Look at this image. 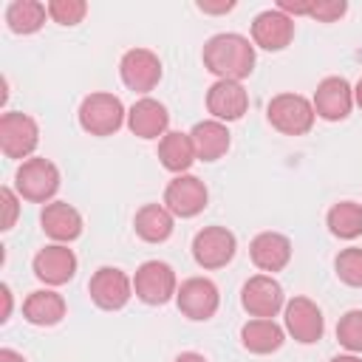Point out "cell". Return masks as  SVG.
<instances>
[{
    "instance_id": "cell-25",
    "label": "cell",
    "mask_w": 362,
    "mask_h": 362,
    "mask_svg": "<svg viewBox=\"0 0 362 362\" xmlns=\"http://www.w3.org/2000/svg\"><path fill=\"white\" fill-rule=\"evenodd\" d=\"M286 339V331L274 322V320H257L252 317L249 322H243L240 328V345L249 351V354H274Z\"/></svg>"
},
{
    "instance_id": "cell-10",
    "label": "cell",
    "mask_w": 362,
    "mask_h": 362,
    "mask_svg": "<svg viewBox=\"0 0 362 362\" xmlns=\"http://www.w3.org/2000/svg\"><path fill=\"white\" fill-rule=\"evenodd\" d=\"M209 204V189L198 175H175L167 189H164V206L175 215V218H195L206 209Z\"/></svg>"
},
{
    "instance_id": "cell-5",
    "label": "cell",
    "mask_w": 362,
    "mask_h": 362,
    "mask_svg": "<svg viewBox=\"0 0 362 362\" xmlns=\"http://www.w3.org/2000/svg\"><path fill=\"white\" fill-rule=\"evenodd\" d=\"M133 294L147 305H164L178 294V280L170 263L144 260L133 274Z\"/></svg>"
},
{
    "instance_id": "cell-11",
    "label": "cell",
    "mask_w": 362,
    "mask_h": 362,
    "mask_svg": "<svg viewBox=\"0 0 362 362\" xmlns=\"http://www.w3.org/2000/svg\"><path fill=\"white\" fill-rule=\"evenodd\" d=\"M238 252V238L226 226H204L192 238V257L201 269H223Z\"/></svg>"
},
{
    "instance_id": "cell-12",
    "label": "cell",
    "mask_w": 362,
    "mask_h": 362,
    "mask_svg": "<svg viewBox=\"0 0 362 362\" xmlns=\"http://www.w3.org/2000/svg\"><path fill=\"white\" fill-rule=\"evenodd\" d=\"M283 322L288 337L300 345H314L317 339H322V331H325L322 311L308 297H291L283 308Z\"/></svg>"
},
{
    "instance_id": "cell-21",
    "label": "cell",
    "mask_w": 362,
    "mask_h": 362,
    "mask_svg": "<svg viewBox=\"0 0 362 362\" xmlns=\"http://www.w3.org/2000/svg\"><path fill=\"white\" fill-rule=\"evenodd\" d=\"M189 139H192V147H195V158L198 161H218L226 156L232 139H229V130L223 122L218 119H204L198 122L192 130H189Z\"/></svg>"
},
{
    "instance_id": "cell-39",
    "label": "cell",
    "mask_w": 362,
    "mask_h": 362,
    "mask_svg": "<svg viewBox=\"0 0 362 362\" xmlns=\"http://www.w3.org/2000/svg\"><path fill=\"white\" fill-rule=\"evenodd\" d=\"M354 105H356V107H362V79L354 85Z\"/></svg>"
},
{
    "instance_id": "cell-28",
    "label": "cell",
    "mask_w": 362,
    "mask_h": 362,
    "mask_svg": "<svg viewBox=\"0 0 362 362\" xmlns=\"http://www.w3.org/2000/svg\"><path fill=\"white\" fill-rule=\"evenodd\" d=\"M337 342L348 354H362V308H351L337 322Z\"/></svg>"
},
{
    "instance_id": "cell-16",
    "label": "cell",
    "mask_w": 362,
    "mask_h": 362,
    "mask_svg": "<svg viewBox=\"0 0 362 362\" xmlns=\"http://www.w3.org/2000/svg\"><path fill=\"white\" fill-rule=\"evenodd\" d=\"M294 40V20L280 8H266L252 20V42L263 51H283Z\"/></svg>"
},
{
    "instance_id": "cell-35",
    "label": "cell",
    "mask_w": 362,
    "mask_h": 362,
    "mask_svg": "<svg viewBox=\"0 0 362 362\" xmlns=\"http://www.w3.org/2000/svg\"><path fill=\"white\" fill-rule=\"evenodd\" d=\"M0 294H3V314H0V320L6 322V320H8V314H11V288L3 283V286H0Z\"/></svg>"
},
{
    "instance_id": "cell-17",
    "label": "cell",
    "mask_w": 362,
    "mask_h": 362,
    "mask_svg": "<svg viewBox=\"0 0 362 362\" xmlns=\"http://www.w3.org/2000/svg\"><path fill=\"white\" fill-rule=\"evenodd\" d=\"M206 110L212 113V119H218L223 124L226 122H238L249 110V93H246V88L240 82L218 79L206 90Z\"/></svg>"
},
{
    "instance_id": "cell-15",
    "label": "cell",
    "mask_w": 362,
    "mask_h": 362,
    "mask_svg": "<svg viewBox=\"0 0 362 362\" xmlns=\"http://www.w3.org/2000/svg\"><path fill=\"white\" fill-rule=\"evenodd\" d=\"M34 277L45 286H65L76 274V255L68 243H48L34 255Z\"/></svg>"
},
{
    "instance_id": "cell-1",
    "label": "cell",
    "mask_w": 362,
    "mask_h": 362,
    "mask_svg": "<svg viewBox=\"0 0 362 362\" xmlns=\"http://www.w3.org/2000/svg\"><path fill=\"white\" fill-rule=\"evenodd\" d=\"M201 59H204V68L218 79L240 82L255 71V42H249V37L243 34L223 31L204 42Z\"/></svg>"
},
{
    "instance_id": "cell-38",
    "label": "cell",
    "mask_w": 362,
    "mask_h": 362,
    "mask_svg": "<svg viewBox=\"0 0 362 362\" xmlns=\"http://www.w3.org/2000/svg\"><path fill=\"white\" fill-rule=\"evenodd\" d=\"M328 362H362V356L359 354H339V356H334Z\"/></svg>"
},
{
    "instance_id": "cell-8",
    "label": "cell",
    "mask_w": 362,
    "mask_h": 362,
    "mask_svg": "<svg viewBox=\"0 0 362 362\" xmlns=\"http://www.w3.org/2000/svg\"><path fill=\"white\" fill-rule=\"evenodd\" d=\"M88 294L96 303V308H102V311H119L133 297V277H127L116 266H102V269L93 272L90 283H88Z\"/></svg>"
},
{
    "instance_id": "cell-31",
    "label": "cell",
    "mask_w": 362,
    "mask_h": 362,
    "mask_svg": "<svg viewBox=\"0 0 362 362\" xmlns=\"http://www.w3.org/2000/svg\"><path fill=\"white\" fill-rule=\"evenodd\" d=\"M345 11H348V3L345 0H314L308 17H314L320 23H337Z\"/></svg>"
},
{
    "instance_id": "cell-37",
    "label": "cell",
    "mask_w": 362,
    "mask_h": 362,
    "mask_svg": "<svg viewBox=\"0 0 362 362\" xmlns=\"http://www.w3.org/2000/svg\"><path fill=\"white\" fill-rule=\"evenodd\" d=\"M175 362H206V356L198 354V351H184V354L175 356Z\"/></svg>"
},
{
    "instance_id": "cell-24",
    "label": "cell",
    "mask_w": 362,
    "mask_h": 362,
    "mask_svg": "<svg viewBox=\"0 0 362 362\" xmlns=\"http://www.w3.org/2000/svg\"><path fill=\"white\" fill-rule=\"evenodd\" d=\"M158 161H161L164 170H170L175 175H184L192 167V161H198L189 133L167 130V136L158 139Z\"/></svg>"
},
{
    "instance_id": "cell-13",
    "label": "cell",
    "mask_w": 362,
    "mask_h": 362,
    "mask_svg": "<svg viewBox=\"0 0 362 362\" xmlns=\"http://www.w3.org/2000/svg\"><path fill=\"white\" fill-rule=\"evenodd\" d=\"M175 303H178V311L187 320L204 322V320L215 317V311L221 305V294H218V286L209 277H189L178 286Z\"/></svg>"
},
{
    "instance_id": "cell-14",
    "label": "cell",
    "mask_w": 362,
    "mask_h": 362,
    "mask_svg": "<svg viewBox=\"0 0 362 362\" xmlns=\"http://www.w3.org/2000/svg\"><path fill=\"white\" fill-rule=\"evenodd\" d=\"M314 113L325 122H342L354 110V88L345 76H325L314 90Z\"/></svg>"
},
{
    "instance_id": "cell-19",
    "label": "cell",
    "mask_w": 362,
    "mask_h": 362,
    "mask_svg": "<svg viewBox=\"0 0 362 362\" xmlns=\"http://www.w3.org/2000/svg\"><path fill=\"white\" fill-rule=\"evenodd\" d=\"M40 226L54 243H71L82 235V215L68 201H51L40 212Z\"/></svg>"
},
{
    "instance_id": "cell-36",
    "label": "cell",
    "mask_w": 362,
    "mask_h": 362,
    "mask_svg": "<svg viewBox=\"0 0 362 362\" xmlns=\"http://www.w3.org/2000/svg\"><path fill=\"white\" fill-rule=\"evenodd\" d=\"M0 362H25V356L17 354L14 348H0Z\"/></svg>"
},
{
    "instance_id": "cell-20",
    "label": "cell",
    "mask_w": 362,
    "mask_h": 362,
    "mask_svg": "<svg viewBox=\"0 0 362 362\" xmlns=\"http://www.w3.org/2000/svg\"><path fill=\"white\" fill-rule=\"evenodd\" d=\"M249 257L266 274L283 272L291 260V240L280 232H260L249 243Z\"/></svg>"
},
{
    "instance_id": "cell-23",
    "label": "cell",
    "mask_w": 362,
    "mask_h": 362,
    "mask_svg": "<svg viewBox=\"0 0 362 362\" xmlns=\"http://www.w3.org/2000/svg\"><path fill=\"white\" fill-rule=\"evenodd\" d=\"M23 317L31 325H57L65 317V300L54 288H37L23 300Z\"/></svg>"
},
{
    "instance_id": "cell-6",
    "label": "cell",
    "mask_w": 362,
    "mask_h": 362,
    "mask_svg": "<svg viewBox=\"0 0 362 362\" xmlns=\"http://www.w3.org/2000/svg\"><path fill=\"white\" fill-rule=\"evenodd\" d=\"M40 144V127L28 113L8 110L0 116V150L6 158L28 161Z\"/></svg>"
},
{
    "instance_id": "cell-29",
    "label": "cell",
    "mask_w": 362,
    "mask_h": 362,
    "mask_svg": "<svg viewBox=\"0 0 362 362\" xmlns=\"http://www.w3.org/2000/svg\"><path fill=\"white\" fill-rule=\"evenodd\" d=\"M334 272L337 277L351 286V288H362V249L359 246H348L337 255L334 260Z\"/></svg>"
},
{
    "instance_id": "cell-33",
    "label": "cell",
    "mask_w": 362,
    "mask_h": 362,
    "mask_svg": "<svg viewBox=\"0 0 362 362\" xmlns=\"http://www.w3.org/2000/svg\"><path fill=\"white\" fill-rule=\"evenodd\" d=\"M311 6H314V0H280L277 3V8L283 14H288L291 20L294 17H308L311 14Z\"/></svg>"
},
{
    "instance_id": "cell-30",
    "label": "cell",
    "mask_w": 362,
    "mask_h": 362,
    "mask_svg": "<svg viewBox=\"0 0 362 362\" xmlns=\"http://www.w3.org/2000/svg\"><path fill=\"white\" fill-rule=\"evenodd\" d=\"M88 14L85 0H51L48 3V17L59 25H79Z\"/></svg>"
},
{
    "instance_id": "cell-22",
    "label": "cell",
    "mask_w": 362,
    "mask_h": 362,
    "mask_svg": "<svg viewBox=\"0 0 362 362\" xmlns=\"http://www.w3.org/2000/svg\"><path fill=\"white\" fill-rule=\"evenodd\" d=\"M133 229L144 243H164L175 229V215L164 204H144L133 218Z\"/></svg>"
},
{
    "instance_id": "cell-2",
    "label": "cell",
    "mask_w": 362,
    "mask_h": 362,
    "mask_svg": "<svg viewBox=\"0 0 362 362\" xmlns=\"http://www.w3.org/2000/svg\"><path fill=\"white\" fill-rule=\"evenodd\" d=\"M76 119H79V127L90 136H113L127 122V110L119 96L99 90V93H88L82 99Z\"/></svg>"
},
{
    "instance_id": "cell-27",
    "label": "cell",
    "mask_w": 362,
    "mask_h": 362,
    "mask_svg": "<svg viewBox=\"0 0 362 362\" xmlns=\"http://www.w3.org/2000/svg\"><path fill=\"white\" fill-rule=\"evenodd\" d=\"M328 229L334 238L339 240H354L362 235V204L356 201H339L328 209V218H325Z\"/></svg>"
},
{
    "instance_id": "cell-34",
    "label": "cell",
    "mask_w": 362,
    "mask_h": 362,
    "mask_svg": "<svg viewBox=\"0 0 362 362\" xmlns=\"http://www.w3.org/2000/svg\"><path fill=\"white\" fill-rule=\"evenodd\" d=\"M198 8L204 14H226L235 8V0H221V3H206V0H198Z\"/></svg>"
},
{
    "instance_id": "cell-18",
    "label": "cell",
    "mask_w": 362,
    "mask_h": 362,
    "mask_svg": "<svg viewBox=\"0 0 362 362\" xmlns=\"http://www.w3.org/2000/svg\"><path fill=\"white\" fill-rule=\"evenodd\" d=\"M127 127L133 136L139 139H164L167 127H170V113L167 107L153 99V96H141L133 102V107L127 110Z\"/></svg>"
},
{
    "instance_id": "cell-3",
    "label": "cell",
    "mask_w": 362,
    "mask_h": 362,
    "mask_svg": "<svg viewBox=\"0 0 362 362\" xmlns=\"http://www.w3.org/2000/svg\"><path fill=\"white\" fill-rule=\"evenodd\" d=\"M14 189L23 201L31 204H51V198L59 189V170L54 161L42 158V156H31L28 161H23L14 173Z\"/></svg>"
},
{
    "instance_id": "cell-9",
    "label": "cell",
    "mask_w": 362,
    "mask_h": 362,
    "mask_svg": "<svg viewBox=\"0 0 362 362\" xmlns=\"http://www.w3.org/2000/svg\"><path fill=\"white\" fill-rule=\"evenodd\" d=\"M119 76L133 93H150L161 82V59L150 48H130L119 59Z\"/></svg>"
},
{
    "instance_id": "cell-7",
    "label": "cell",
    "mask_w": 362,
    "mask_h": 362,
    "mask_svg": "<svg viewBox=\"0 0 362 362\" xmlns=\"http://www.w3.org/2000/svg\"><path fill=\"white\" fill-rule=\"evenodd\" d=\"M240 305L249 317L272 320V317H277V311L286 308L283 286L272 274H255L240 288Z\"/></svg>"
},
{
    "instance_id": "cell-4",
    "label": "cell",
    "mask_w": 362,
    "mask_h": 362,
    "mask_svg": "<svg viewBox=\"0 0 362 362\" xmlns=\"http://www.w3.org/2000/svg\"><path fill=\"white\" fill-rule=\"evenodd\" d=\"M269 124L283 136H305L314 127V105L300 93H277L266 105Z\"/></svg>"
},
{
    "instance_id": "cell-26",
    "label": "cell",
    "mask_w": 362,
    "mask_h": 362,
    "mask_svg": "<svg viewBox=\"0 0 362 362\" xmlns=\"http://www.w3.org/2000/svg\"><path fill=\"white\" fill-rule=\"evenodd\" d=\"M48 17V6H42L40 0H11L6 6V25L11 34H37L45 25Z\"/></svg>"
},
{
    "instance_id": "cell-32",
    "label": "cell",
    "mask_w": 362,
    "mask_h": 362,
    "mask_svg": "<svg viewBox=\"0 0 362 362\" xmlns=\"http://www.w3.org/2000/svg\"><path fill=\"white\" fill-rule=\"evenodd\" d=\"M0 204H3V226L0 229H11L17 215H20V195L11 187H0Z\"/></svg>"
}]
</instances>
